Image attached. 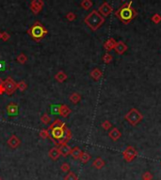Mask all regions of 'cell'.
<instances>
[{
    "mask_svg": "<svg viewBox=\"0 0 161 180\" xmlns=\"http://www.w3.org/2000/svg\"><path fill=\"white\" fill-rule=\"evenodd\" d=\"M132 4H133V1L131 0L129 2L124 3L123 6H121L119 10H117L115 12V16L118 17L121 23L124 25H128L138 15L137 10L134 8H132Z\"/></svg>",
    "mask_w": 161,
    "mask_h": 180,
    "instance_id": "1",
    "label": "cell"
},
{
    "mask_svg": "<svg viewBox=\"0 0 161 180\" xmlns=\"http://www.w3.org/2000/svg\"><path fill=\"white\" fill-rule=\"evenodd\" d=\"M67 125L60 119H56L53 124H50L48 128L50 132V140L54 141V143L58 146V141L63 137V135L67 129Z\"/></svg>",
    "mask_w": 161,
    "mask_h": 180,
    "instance_id": "2",
    "label": "cell"
},
{
    "mask_svg": "<svg viewBox=\"0 0 161 180\" xmlns=\"http://www.w3.org/2000/svg\"><path fill=\"white\" fill-rule=\"evenodd\" d=\"M84 22L92 31H96L105 23V17L98 12V10H93L86 16Z\"/></svg>",
    "mask_w": 161,
    "mask_h": 180,
    "instance_id": "3",
    "label": "cell"
},
{
    "mask_svg": "<svg viewBox=\"0 0 161 180\" xmlns=\"http://www.w3.org/2000/svg\"><path fill=\"white\" fill-rule=\"evenodd\" d=\"M47 33H48V30L44 28L43 25L39 21L35 22V23L30 26V29L27 30V34L35 42H41L43 38L45 37V35H47Z\"/></svg>",
    "mask_w": 161,
    "mask_h": 180,
    "instance_id": "4",
    "label": "cell"
},
{
    "mask_svg": "<svg viewBox=\"0 0 161 180\" xmlns=\"http://www.w3.org/2000/svg\"><path fill=\"white\" fill-rule=\"evenodd\" d=\"M125 120L133 127H136L143 120V115L138 111L137 108H131V110L125 114Z\"/></svg>",
    "mask_w": 161,
    "mask_h": 180,
    "instance_id": "5",
    "label": "cell"
},
{
    "mask_svg": "<svg viewBox=\"0 0 161 180\" xmlns=\"http://www.w3.org/2000/svg\"><path fill=\"white\" fill-rule=\"evenodd\" d=\"M3 86L5 88V94L8 95L13 94L15 91L17 90V83H16L12 78H8L5 79Z\"/></svg>",
    "mask_w": 161,
    "mask_h": 180,
    "instance_id": "6",
    "label": "cell"
},
{
    "mask_svg": "<svg viewBox=\"0 0 161 180\" xmlns=\"http://www.w3.org/2000/svg\"><path fill=\"white\" fill-rule=\"evenodd\" d=\"M123 157L125 161L131 162L135 160L136 157H138V152L133 146H127L126 149L123 152Z\"/></svg>",
    "mask_w": 161,
    "mask_h": 180,
    "instance_id": "7",
    "label": "cell"
},
{
    "mask_svg": "<svg viewBox=\"0 0 161 180\" xmlns=\"http://www.w3.org/2000/svg\"><path fill=\"white\" fill-rule=\"evenodd\" d=\"M98 12L102 16H104V17H107V16H109L113 12V8L111 5H109L108 2H104L101 6L98 8Z\"/></svg>",
    "mask_w": 161,
    "mask_h": 180,
    "instance_id": "8",
    "label": "cell"
},
{
    "mask_svg": "<svg viewBox=\"0 0 161 180\" xmlns=\"http://www.w3.org/2000/svg\"><path fill=\"white\" fill-rule=\"evenodd\" d=\"M7 143H8V145L10 147V148L16 149V148H17V147L20 146V144H21V140H20V139L17 137V136L12 135V136H10V139L8 140Z\"/></svg>",
    "mask_w": 161,
    "mask_h": 180,
    "instance_id": "9",
    "label": "cell"
},
{
    "mask_svg": "<svg viewBox=\"0 0 161 180\" xmlns=\"http://www.w3.org/2000/svg\"><path fill=\"white\" fill-rule=\"evenodd\" d=\"M127 49H128V46L126 45V43L124 42L123 41H120V42H117V45H116L114 50L116 51V53L119 54V55H123L124 52L127 51Z\"/></svg>",
    "mask_w": 161,
    "mask_h": 180,
    "instance_id": "10",
    "label": "cell"
},
{
    "mask_svg": "<svg viewBox=\"0 0 161 180\" xmlns=\"http://www.w3.org/2000/svg\"><path fill=\"white\" fill-rule=\"evenodd\" d=\"M117 45V42L115 41L114 38H109L108 40H107L104 43V48L107 52H110L111 50H114V48Z\"/></svg>",
    "mask_w": 161,
    "mask_h": 180,
    "instance_id": "11",
    "label": "cell"
},
{
    "mask_svg": "<svg viewBox=\"0 0 161 180\" xmlns=\"http://www.w3.org/2000/svg\"><path fill=\"white\" fill-rule=\"evenodd\" d=\"M71 139H72V132H71V130L69 128H67V129H66L65 133H64V135H63V137L58 141V146L61 145V144H67L69 141L71 140Z\"/></svg>",
    "mask_w": 161,
    "mask_h": 180,
    "instance_id": "12",
    "label": "cell"
},
{
    "mask_svg": "<svg viewBox=\"0 0 161 180\" xmlns=\"http://www.w3.org/2000/svg\"><path fill=\"white\" fill-rule=\"evenodd\" d=\"M7 112L10 116H15L18 114V106L13 102H10L7 106Z\"/></svg>",
    "mask_w": 161,
    "mask_h": 180,
    "instance_id": "13",
    "label": "cell"
},
{
    "mask_svg": "<svg viewBox=\"0 0 161 180\" xmlns=\"http://www.w3.org/2000/svg\"><path fill=\"white\" fill-rule=\"evenodd\" d=\"M71 112H72V110H71V108L68 106L60 105L59 108V113L58 114L61 116V117H63V118H66V117H68L70 115Z\"/></svg>",
    "mask_w": 161,
    "mask_h": 180,
    "instance_id": "14",
    "label": "cell"
},
{
    "mask_svg": "<svg viewBox=\"0 0 161 180\" xmlns=\"http://www.w3.org/2000/svg\"><path fill=\"white\" fill-rule=\"evenodd\" d=\"M108 136H109V138L111 139L112 140L116 141V140H118L121 137V131L117 127H113L108 132Z\"/></svg>",
    "mask_w": 161,
    "mask_h": 180,
    "instance_id": "15",
    "label": "cell"
},
{
    "mask_svg": "<svg viewBox=\"0 0 161 180\" xmlns=\"http://www.w3.org/2000/svg\"><path fill=\"white\" fill-rule=\"evenodd\" d=\"M48 156L52 160H58L59 157H60V153L58 147H53V148L50 149L48 152Z\"/></svg>",
    "mask_w": 161,
    "mask_h": 180,
    "instance_id": "16",
    "label": "cell"
},
{
    "mask_svg": "<svg viewBox=\"0 0 161 180\" xmlns=\"http://www.w3.org/2000/svg\"><path fill=\"white\" fill-rule=\"evenodd\" d=\"M59 153H60V156L68 157V156L71 154L72 148L68 145V143H67V144H61V145H59Z\"/></svg>",
    "mask_w": 161,
    "mask_h": 180,
    "instance_id": "17",
    "label": "cell"
},
{
    "mask_svg": "<svg viewBox=\"0 0 161 180\" xmlns=\"http://www.w3.org/2000/svg\"><path fill=\"white\" fill-rule=\"evenodd\" d=\"M82 153H83V151L79 148V147L78 146H75V147H74V148H72L70 155L73 157L74 160H79L81 155H82Z\"/></svg>",
    "mask_w": 161,
    "mask_h": 180,
    "instance_id": "18",
    "label": "cell"
},
{
    "mask_svg": "<svg viewBox=\"0 0 161 180\" xmlns=\"http://www.w3.org/2000/svg\"><path fill=\"white\" fill-rule=\"evenodd\" d=\"M90 75L91 76L92 79H94L95 81H98L100 78H102L103 73H102V71L100 70L99 68H94L93 70H91V72Z\"/></svg>",
    "mask_w": 161,
    "mask_h": 180,
    "instance_id": "19",
    "label": "cell"
},
{
    "mask_svg": "<svg viewBox=\"0 0 161 180\" xmlns=\"http://www.w3.org/2000/svg\"><path fill=\"white\" fill-rule=\"evenodd\" d=\"M67 78H68V75H66L65 72H63V71H59V72L55 75V79H56L59 83L64 82V81L67 79Z\"/></svg>",
    "mask_w": 161,
    "mask_h": 180,
    "instance_id": "20",
    "label": "cell"
},
{
    "mask_svg": "<svg viewBox=\"0 0 161 180\" xmlns=\"http://www.w3.org/2000/svg\"><path fill=\"white\" fill-rule=\"evenodd\" d=\"M92 166L95 169H97V170H100V169H102L105 166V161L103 160V159H101V157H97V159L93 160Z\"/></svg>",
    "mask_w": 161,
    "mask_h": 180,
    "instance_id": "21",
    "label": "cell"
},
{
    "mask_svg": "<svg viewBox=\"0 0 161 180\" xmlns=\"http://www.w3.org/2000/svg\"><path fill=\"white\" fill-rule=\"evenodd\" d=\"M69 99L70 101L73 103V104H77V103H79L80 100H81V95L78 94V92H73L70 96H69Z\"/></svg>",
    "mask_w": 161,
    "mask_h": 180,
    "instance_id": "22",
    "label": "cell"
},
{
    "mask_svg": "<svg viewBox=\"0 0 161 180\" xmlns=\"http://www.w3.org/2000/svg\"><path fill=\"white\" fill-rule=\"evenodd\" d=\"M80 6L82 9H84L85 10H88L92 7V1L91 0H83V1L80 3Z\"/></svg>",
    "mask_w": 161,
    "mask_h": 180,
    "instance_id": "23",
    "label": "cell"
},
{
    "mask_svg": "<svg viewBox=\"0 0 161 180\" xmlns=\"http://www.w3.org/2000/svg\"><path fill=\"white\" fill-rule=\"evenodd\" d=\"M39 135H40V137L42 139V140H46V139H50V132L48 129H45L43 128L42 129L40 133H39Z\"/></svg>",
    "mask_w": 161,
    "mask_h": 180,
    "instance_id": "24",
    "label": "cell"
},
{
    "mask_svg": "<svg viewBox=\"0 0 161 180\" xmlns=\"http://www.w3.org/2000/svg\"><path fill=\"white\" fill-rule=\"evenodd\" d=\"M79 160H80V161L82 163H87V162L90 161V160H91V155L89 154V153H87V152H83Z\"/></svg>",
    "mask_w": 161,
    "mask_h": 180,
    "instance_id": "25",
    "label": "cell"
},
{
    "mask_svg": "<svg viewBox=\"0 0 161 180\" xmlns=\"http://www.w3.org/2000/svg\"><path fill=\"white\" fill-rule=\"evenodd\" d=\"M41 122L43 124H49L50 123L52 122V119H51V117H50L47 113H44L43 115H42V117H41Z\"/></svg>",
    "mask_w": 161,
    "mask_h": 180,
    "instance_id": "26",
    "label": "cell"
},
{
    "mask_svg": "<svg viewBox=\"0 0 161 180\" xmlns=\"http://www.w3.org/2000/svg\"><path fill=\"white\" fill-rule=\"evenodd\" d=\"M16 61H17L20 64H25L27 61V57H26V54L21 53L17 56V58H16Z\"/></svg>",
    "mask_w": 161,
    "mask_h": 180,
    "instance_id": "27",
    "label": "cell"
},
{
    "mask_svg": "<svg viewBox=\"0 0 161 180\" xmlns=\"http://www.w3.org/2000/svg\"><path fill=\"white\" fill-rule=\"evenodd\" d=\"M63 180H78V176H77L74 172H69L64 176Z\"/></svg>",
    "mask_w": 161,
    "mask_h": 180,
    "instance_id": "28",
    "label": "cell"
},
{
    "mask_svg": "<svg viewBox=\"0 0 161 180\" xmlns=\"http://www.w3.org/2000/svg\"><path fill=\"white\" fill-rule=\"evenodd\" d=\"M112 59H113V57H112L111 54H109V53H105V55L103 56V61L105 64H109L110 62L112 61Z\"/></svg>",
    "mask_w": 161,
    "mask_h": 180,
    "instance_id": "29",
    "label": "cell"
},
{
    "mask_svg": "<svg viewBox=\"0 0 161 180\" xmlns=\"http://www.w3.org/2000/svg\"><path fill=\"white\" fill-rule=\"evenodd\" d=\"M30 5H32V6H35L37 8H40V9H42L43 8V1L42 0H32Z\"/></svg>",
    "mask_w": 161,
    "mask_h": 180,
    "instance_id": "30",
    "label": "cell"
},
{
    "mask_svg": "<svg viewBox=\"0 0 161 180\" xmlns=\"http://www.w3.org/2000/svg\"><path fill=\"white\" fill-rule=\"evenodd\" d=\"M17 89L20 91H25L27 89V84L25 82V81H20V82L17 83Z\"/></svg>",
    "mask_w": 161,
    "mask_h": 180,
    "instance_id": "31",
    "label": "cell"
},
{
    "mask_svg": "<svg viewBox=\"0 0 161 180\" xmlns=\"http://www.w3.org/2000/svg\"><path fill=\"white\" fill-rule=\"evenodd\" d=\"M102 128H104V130H109L110 128L112 127V124L111 123H110L108 120H105V121H104L101 124Z\"/></svg>",
    "mask_w": 161,
    "mask_h": 180,
    "instance_id": "32",
    "label": "cell"
},
{
    "mask_svg": "<svg viewBox=\"0 0 161 180\" xmlns=\"http://www.w3.org/2000/svg\"><path fill=\"white\" fill-rule=\"evenodd\" d=\"M151 20H152L153 23H154V24H159L161 22V15L158 14V13H154L151 17Z\"/></svg>",
    "mask_w": 161,
    "mask_h": 180,
    "instance_id": "33",
    "label": "cell"
},
{
    "mask_svg": "<svg viewBox=\"0 0 161 180\" xmlns=\"http://www.w3.org/2000/svg\"><path fill=\"white\" fill-rule=\"evenodd\" d=\"M60 170H61L63 173H69L71 170V167L67 162H64L61 164V166H60Z\"/></svg>",
    "mask_w": 161,
    "mask_h": 180,
    "instance_id": "34",
    "label": "cell"
},
{
    "mask_svg": "<svg viewBox=\"0 0 161 180\" xmlns=\"http://www.w3.org/2000/svg\"><path fill=\"white\" fill-rule=\"evenodd\" d=\"M66 19H67L68 21H70V22H73V21H75L76 19V15L73 12H68L67 14H66Z\"/></svg>",
    "mask_w": 161,
    "mask_h": 180,
    "instance_id": "35",
    "label": "cell"
},
{
    "mask_svg": "<svg viewBox=\"0 0 161 180\" xmlns=\"http://www.w3.org/2000/svg\"><path fill=\"white\" fill-rule=\"evenodd\" d=\"M10 33H8L7 31L1 32V40H2V41L8 42V41L10 40Z\"/></svg>",
    "mask_w": 161,
    "mask_h": 180,
    "instance_id": "36",
    "label": "cell"
},
{
    "mask_svg": "<svg viewBox=\"0 0 161 180\" xmlns=\"http://www.w3.org/2000/svg\"><path fill=\"white\" fill-rule=\"evenodd\" d=\"M30 10L31 12L34 13V14H39L41 12H42V9H40V8H37V7H35V6H32V5H30Z\"/></svg>",
    "mask_w": 161,
    "mask_h": 180,
    "instance_id": "37",
    "label": "cell"
},
{
    "mask_svg": "<svg viewBox=\"0 0 161 180\" xmlns=\"http://www.w3.org/2000/svg\"><path fill=\"white\" fill-rule=\"evenodd\" d=\"M59 106L58 105H54L51 107V111L53 114H58L59 113Z\"/></svg>",
    "mask_w": 161,
    "mask_h": 180,
    "instance_id": "38",
    "label": "cell"
},
{
    "mask_svg": "<svg viewBox=\"0 0 161 180\" xmlns=\"http://www.w3.org/2000/svg\"><path fill=\"white\" fill-rule=\"evenodd\" d=\"M142 178L153 179V176H152V173H150V172H146V173H143V176H142Z\"/></svg>",
    "mask_w": 161,
    "mask_h": 180,
    "instance_id": "39",
    "label": "cell"
},
{
    "mask_svg": "<svg viewBox=\"0 0 161 180\" xmlns=\"http://www.w3.org/2000/svg\"><path fill=\"white\" fill-rule=\"evenodd\" d=\"M4 94H5V88H4V86L2 84V85H0V95H2Z\"/></svg>",
    "mask_w": 161,
    "mask_h": 180,
    "instance_id": "40",
    "label": "cell"
},
{
    "mask_svg": "<svg viewBox=\"0 0 161 180\" xmlns=\"http://www.w3.org/2000/svg\"><path fill=\"white\" fill-rule=\"evenodd\" d=\"M5 69V62L4 61H0V71H2Z\"/></svg>",
    "mask_w": 161,
    "mask_h": 180,
    "instance_id": "41",
    "label": "cell"
},
{
    "mask_svg": "<svg viewBox=\"0 0 161 180\" xmlns=\"http://www.w3.org/2000/svg\"><path fill=\"white\" fill-rule=\"evenodd\" d=\"M4 83V80L2 78H0V85H2Z\"/></svg>",
    "mask_w": 161,
    "mask_h": 180,
    "instance_id": "42",
    "label": "cell"
},
{
    "mask_svg": "<svg viewBox=\"0 0 161 180\" xmlns=\"http://www.w3.org/2000/svg\"><path fill=\"white\" fill-rule=\"evenodd\" d=\"M142 180H153V179H148V178H142Z\"/></svg>",
    "mask_w": 161,
    "mask_h": 180,
    "instance_id": "43",
    "label": "cell"
},
{
    "mask_svg": "<svg viewBox=\"0 0 161 180\" xmlns=\"http://www.w3.org/2000/svg\"><path fill=\"white\" fill-rule=\"evenodd\" d=\"M0 40H1V32H0Z\"/></svg>",
    "mask_w": 161,
    "mask_h": 180,
    "instance_id": "44",
    "label": "cell"
},
{
    "mask_svg": "<svg viewBox=\"0 0 161 180\" xmlns=\"http://www.w3.org/2000/svg\"><path fill=\"white\" fill-rule=\"evenodd\" d=\"M0 180H4L3 178H1V177H0Z\"/></svg>",
    "mask_w": 161,
    "mask_h": 180,
    "instance_id": "45",
    "label": "cell"
},
{
    "mask_svg": "<svg viewBox=\"0 0 161 180\" xmlns=\"http://www.w3.org/2000/svg\"><path fill=\"white\" fill-rule=\"evenodd\" d=\"M121 1H124V0H121Z\"/></svg>",
    "mask_w": 161,
    "mask_h": 180,
    "instance_id": "46",
    "label": "cell"
}]
</instances>
